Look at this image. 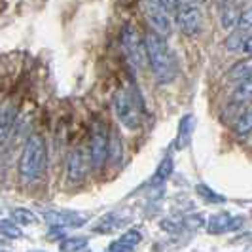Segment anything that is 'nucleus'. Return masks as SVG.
Wrapping results in <instances>:
<instances>
[{
  "label": "nucleus",
  "instance_id": "obj_1",
  "mask_svg": "<svg viewBox=\"0 0 252 252\" xmlns=\"http://www.w3.org/2000/svg\"><path fill=\"white\" fill-rule=\"evenodd\" d=\"M144 50L156 82L161 86L175 82V78L178 76V63L171 46L167 44V38L154 31H148L144 36Z\"/></svg>",
  "mask_w": 252,
  "mask_h": 252
},
{
  "label": "nucleus",
  "instance_id": "obj_2",
  "mask_svg": "<svg viewBox=\"0 0 252 252\" xmlns=\"http://www.w3.org/2000/svg\"><path fill=\"white\" fill-rule=\"evenodd\" d=\"M48 165V146L42 135L32 133L27 139L19 158V177L23 182H34L44 175Z\"/></svg>",
  "mask_w": 252,
  "mask_h": 252
},
{
  "label": "nucleus",
  "instance_id": "obj_3",
  "mask_svg": "<svg viewBox=\"0 0 252 252\" xmlns=\"http://www.w3.org/2000/svg\"><path fill=\"white\" fill-rule=\"evenodd\" d=\"M114 114L118 118V122L129 131H137L142 126V102L140 95L129 89H120L116 91L112 99Z\"/></svg>",
  "mask_w": 252,
  "mask_h": 252
},
{
  "label": "nucleus",
  "instance_id": "obj_4",
  "mask_svg": "<svg viewBox=\"0 0 252 252\" xmlns=\"http://www.w3.org/2000/svg\"><path fill=\"white\" fill-rule=\"evenodd\" d=\"M108 150H110V135L106 131V127L102 122H97L91 127V135H89V161L91 167L101 169L104 167L108 159Z\"/></svg>",
  "mask_w": 252,
  "mask_h": 252
},
{
  "label": "nucleus",
  "instance_id": "obj_5",
  "mask_svg": "<svg viewBox=\"0 0 252 252\" xmlns=\"http://www.w3.org/2000/svg\"><path fill=\"white\" fill-rule=\"evenodd\" d=\"M142 13H144L146 21L150 23L154 32H158L165 38L173 32L175 17L167 12L158 0H144L142 2Z\"/></svg>",
  "mask_w": 252,
  "mask_h": 252
},
{
  "label": "nucleus",
  "instance_id": "obj_6",
  "mask_svg": "<svg viewBox=\"0 0 252 252\" xmlns=\"http://www.w3.org/2000/svg\"><path fill=\"white\" fill-rule=\"evenodd\" d=\"M122 50L126 53L127 61L131 66L140 68L142 61L146 57V50H144V38H140L139 31L133 25H126L122 31Z\"/></svg>",
  "mask_w": 252,
  "mask_h": 252
},
{
  "label": "nucleus",
  "instance_id": "obj_7",
  "mask_svg": "<svg viewBox=\"0 0 252 252\" xmlns=\"http://www.w3.org/2000/svg\"><path fill=\"white\" fill-rule=\"evenodd\" d=\"M175 23L186 36H197L203 31V13L199 6L191 2H182L175 15Z\"/></svg>",
  "mask_w": 252,
  "mask_h": 252
},
{
  "label": "nucleus",
  "instance_id": "obj_8",
  "mask_svg": "<svg viewBox=\"0 0 252 252\" xmlns=\"http://www.w3.org/2000/svg\"><path fill=\"white\" fill-rule=\"evenodd\" d=\"M42 216L51 227H57V229L84 226L86 220H88V215H82V213H76V211H64V209H51V211L44 209Z\"/></svg>",
  "mask_w": 252,
  "mask_h": 252
},
{
  "label": "nucleus",
  "instance_id": "obj_9",
  "mask_svg": "<svg viewBox=\"0 0 252 252\" xmlns=\"http://www.w3.org/2000/svg\"><path fill=\"white\" fill-rule=\"evenodd\" d=\"M91 161H89V154L82 150V148H74L70 150L68 158H66V178L70 184H78L82 182L86 175Z\"/></svg>",
  "mask_w": 252,
  "mask_h": 252
},
{
  "label": "nucleus",
  "instance_id": "obj_10",
  "mask_svg": "<svg viewBox=\"0 0 252 252\" xmlns=\"http://www.w3.org/2000/svg\"><path fill=\"white\" fill-rule=\"evenodd\" d=\"M241 224H243V218H237V216H231L227 213H220V215H215L209 218V233H229V231H235L239 229Z\"/></svg>",
  "mask_w": 252,
  "mask_h": 252
},
{
  "label": "nucleus",
  "instance_id": "obj_11",
  "mask_svg": "<svg viewBox=\"0 0 252 252\" xmlns=\"http://www.w3.org/2000/svg\"><path fill=\"white\" fill-rule=\"evenodd\" d=\"M15 118H17L15 104H12V102L0 104V144H4L8 140L13 126H15Z\"/></svg>",
  "mask_w": 252,
  "mask_h": 252
},
{
  "label": "nucleus",
  "instance_id": "obj_12",
  "mask_svg": "<svg viewBox=\"0 0 252 252\" xmlns=\"http://www.w3.org/2000/svg\"><path fill=\"white\" fill-rule=\"evenodd\" d=\"M142 241V233L139 229H127L124 235H120L116 241L110 243L108 252H133Z\"/></svg>",
  "mask_w": 252,
  "mask_h": 252
},
{
  "label": "nucleus",
  "instance_id": "obj_13",
  "mask_svg": "<svg viewBox=\"0 0 252 252\" xmlns=\"http://www.w3.org/2000/svg\"><path fill=\"white\" fill-rule=\"evenodd\" d=\"M251 76H252V57H247V59H243L239 63H235L229 68V72H227V78L231 82H243V80H247Z\"/></svg>",
  "mask_w": 252,
  "mask_h": 252
},
{
  "label": "nucleus",
  "instance_id": "obj_14",
  "mask_svg": "<svg viewBox=\"0 0 252 252\" xmlns=\"http://www.w3.org/2000/svg\"><path fill=\"white\" fill-rule=\"evenodd\" d=\"M191 133H193V118L191 116H184L180 120L177 135V148H186L191 140Z\"/></svg>",
  "mask_w": 252,
  "mask_h": 252
},
{
  "label": "nucleus",
  "instance_id": "obj_15",
  "mask_svg": "<svg viewBox=\"0 0 252 252\" xmlns=\"http://www.w3.org/2000/svg\"><path fill=\"white\" fill-rule=\"evenodd\" d=\"M122 224H124L122 218L116 215V213H108V215H104L101 220L93 226V231H97V233H112V231H116Z\"/></svg>",
  "mask_w": 252,
  "mask_h": 252
},
{
  "label": "nucleus",
  "instance_id": "obj_16",
  "mask_svg": "<svg viewBox=\"0 0 252 252\" xmlns=\"http://www.w3.org/2000/svg\"><path fill=\"white\" fill-rule=\"evenodd\" d=\"M239 15H241V12L233 4H224L222 10H220V25L224 27V29H233V27H237Z\"/></svg>",
  "mask_w": 252,
  "mask_h": 252
},
{
  "label": "nucleus",
  "instance_id": "obj_17",
  "mask_svg": "<svg viewBox=\"0 0 252 252\" xmlns=\"http://www.w3.org/2000/svg\"><path fill=\"white\" fill-rule=\"evenodd\" d=\"M89 237L86 235H72V237H64L59 243V251L61 252H80L88 247Z\"/></svg>",
  "mask_w": 252,
  "mask_h": 252
},
{
  "label": "nucleus",
  "instance_id": "obj_18",
  "mask_svg": "<svg viewBox=\"0 0 252 252\" xmlns=\"http://www.w3.org/2000/svg\"><path fill=\"white\" fill-rule=\"evenodd\" d=\"M12 220L17 222L19 226H34L38 222V216H36V213H32L31 209L17 207V209H12Z\"/></svg>",
  "mask_w": 252,
  "mask_h": 252
},
{
  "label": "nucleus",
  "instance_id": "obj_19",
  "mask_svg": "<svg viewBox=\"0 0 252 252\" xmlns=\"http://www.w3.org/2000/svg\"><path fill=\"white\" fill-rule=\"evenodd\" d=\"M173 169H175V163H173V158H163L161 163L158 165L156 169V175L152 178V184H163L167 178L173 175Z\"/></svg>",
  "mask_w": 252,
  "mask_h": 252
},
{
  "label": "nucleus",
  "instance_id": "obj_20",
  "mask_svg": "<svg viewBox=\"0 0 252 252\" xmlns=\"http://www.w3.org/2000/svg\"><path fill=\"white\" fill-rule=\"evenodd\" d=\"M0 235L8 237V239H21L23 237V229L17 222L8 220V218H0Z\"/></svg>",
  "mask_w": 252,
  "mask_h": 252
},
{
  "label": "nucleus",
  "instance_id": "obj_21",
  "mask_svg": "<svg viewBox=\"0 0 252 252\" xmlns=\"http://www.w3.org/2000/svg\"><path fill=\"white\" fill-rule=\"evenodd\" d=\"M233 131L237 137H247L249 133H252V108L245 110V112L239 116V120L235 122L233 126Z\"/></svg>",
  "mask_w": 252,
  "mask_h": 252
},
{
  "label": "nucleus",
  "instance_id": "obj_22",
  "mask_svg": "<svg viewBox=\"0 0 252 252\" xmlns=\"http://www.w3.org/2000/svg\"><path fill=\"white\" fill-rule=\"evenodd\" d=\"M233 101L235 102L252 101V76L237 84V88L233 91Z\"/></svg>",
  "mask_w": 252,
  "mask_h": 252
},
{
  "label": "nucleus",
  "instance_id": "obj_23",
  "mask_svg": "<svg viewBox=\"0 0 252 252\" xmlns=\"http://www.w3.org/2000/svg\"><path fill=\"white\" fill-rule=\"evenodd\" d=\"M245 40H247V32H243V31H233V32L226 38V48L229 51H243Z\"/></svg>",
  "mask_w": 252,
  "mask_h": 252
},
{
  "label": "nucleus",
  "instance_id": "obj_24",
  "mask_svg": "<svg viewBox=\"0 0 252 252\" xmlns=\"http://www.w3.org/2000/svg\"><path fill=\"white\" fill-rule=\"evenodd\" d=\"M197 193L201 195L203 199H207L209 203H222L224 201V195L216 193L215 189H211L209 186H205V184H199V186H197Z\"/></svg>",
  "mask_w": 252,
  "mask_h": 252
},
{
  "label": "nucleus",
  "instance_id": "obj_25",
  "mask_svg": "<svg viewBox=\"0 0 252 252\" xmlns=\"http://www.w3.org/2000/svg\"><path fill=\"white\" fill-rule=\"evenodd\" d=\"M239 31L243 32H252V6L245 8L239 15Z\"/></svg>",
  "mask_w": 252,
  "mask_h": 252
},
{
  "label": "nucleus",
  "instance_id": "obj_26",
  "mask_svg": "<svg viewBox=\"0 0 252 252\" xmlns=\"http://www.w3.org/2000/svg\"><path fill=\"white\" fill-rule=\"evenodd\" d=\"M122 158V140L120 137L112 133L110 135V150H108V159H112V161H118Z\"/></svg>",
  "mask_w": 252,
  "mask_h": 252
},
{
  "label": "nucleus",
  "instance_id": "obj_27",
  "mask_svg": "<svg viewBox=\"0 0 252 252\" xmlns=\"http://www.w3.org/2000/svg\"><path fill=\"white\" fill-rule=\"evenodd\" d=\"M243 53L247 57H252V32L247 34V40H245V46H243Z\"/></svg>",
  "mask_w": 252,
  "mask_h": 252
},
{
  "label": "nucleus",
  "instance_id": "obj_28",
  "mask_svg": "<svg viewBox=\"0 0 252 252\" xmlns=\"http://www.w3.org/2000/svg\"><path fill=\"white\" fill-rule=\"evenodd\" d=\"M184 2H191V4H197V0H184Z\"/></svg>",
  "mask_w": 252,
  "mask_h": 252
},
{
  "label": "nucleus",
  "instance_id": "obj_29",
  "mask_svg": "<svg viewBox=\"0 0 252 252\" xmlns=\"http://www.w3.org/2000/svg\"><path fill=\"white\" fill-rule=\"evenodd\" d=\"M29 252H44V251H29Z\"/></svg>",
  "mask_w": 252,
  "mask_h": 252
},
{
  "label": "nucleus",
  "instance_id": "obj_30",
  "mask_svg": "<svg viewBox=\"0 0 252 252\" xmlns=\"http://www.w3.org/2000/svg\"><path fill=\"white\" fill-rule=\"evenodd\" d=\"M0 252H8V251H2V249H0Z\"/></svg>",
  "mask_w": 252,
  "mask_h": 252
},
{
  "label": "nucleus",
  "instance_id": "obj_31",
  "mask_svg": "<svg viewBox=\"0 0 252 252\" xmlns=\"http://www.w3.org/2000/svg\"><path fill=\"white\" fill-rule=\"evenodd\" d=\"M0 211H2V209H0Z\"/></svg>",
  "mask_w": 252,
  "mask_h": 252
}]
</instances>
